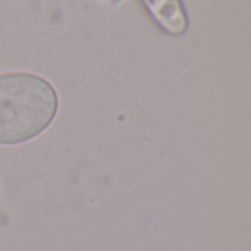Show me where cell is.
Instances as JSON below:
<instances>
[{"label":"cell","mask_w":251,"mask_h":251,"mask_svg":"<svg viewBox=\"0 0 251 251\" xmlns=\"http://www.w3.org/2000/svg\"><path fill=\"white\" fill-rule=\"evenodd\" d=\"M57 112V91L46 78L21 71L0 75V146H21L40 137Z\"/></svg>","instance_id":"6da1fadb"},{"label":"cell","mask_w":251,"mask_h":251,"mask_svg":"<svg viewBox=\"0 0 251 251\" xmlns=\"http://www.w3.org/2000/svg\"><path fill=\"white\" fill-rule=\"evenodd\" d=\"M153 18L171 34H182L187 29V16L181 0H144Z\"/></svg>","instance_id":"7a4b0ae2"}]
</instances>
